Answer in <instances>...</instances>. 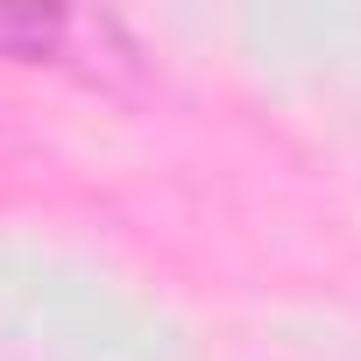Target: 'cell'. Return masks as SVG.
Listing matches in <instances>:
<instances>
[{
    "instance_id": "obj_1",
    "label": "cell",
    "mask_w": 361,
    "mask_h": 361,
    "mask_svg": "<svg viewBox=\"0 0 361 361\" xmlns=\"http://www.w3.org/2000/svg\"><path fill=\"white\" fill-rule=\"evenodd\" d=\"M114 43V22L64 15V8H0V57L15 64H71L85 50Z\"/></svg>"
}]
</instances>
